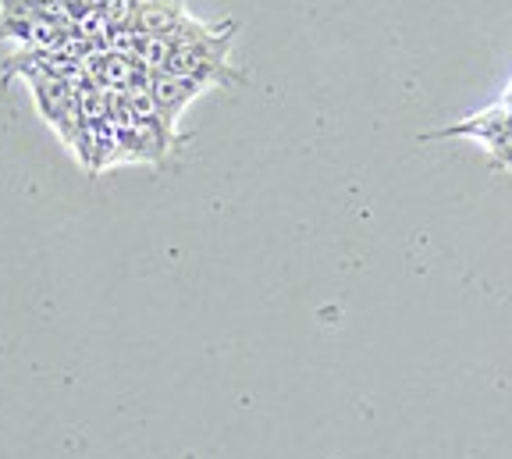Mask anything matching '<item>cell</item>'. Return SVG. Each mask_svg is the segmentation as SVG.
<instances>
[{"mask_svg": "<svg viewBox=\"0 0 512 459\" xmlns=\"http://www.w3.org/2000/svg\"><path fill=\"white\" fill-rule=\"evenodd\" d=\"M203 89H207V82L189 79V75H175V72H150V82H146V93H150L153 107H157L160 118L168 121L171 129H175L178 114L200 97Z\"/></svg>", "mask_w": 512, "mask_h": 459, "instance_id": "cell-1", "label": "cell"}]
</instances>
